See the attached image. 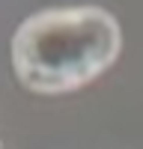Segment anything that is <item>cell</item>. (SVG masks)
I'll return each mask as SVG.
<instances>
[{
  "instance_id": "obj_1",
  "label": "cell",
  "mask_w": 143,
  "mask_h": 149,
  "mask_svg": "<svg viewBox=\"0 0 143 149\" xmlns=\"http://www.w3.org/2000/svg\"><path fill=\"white\" fill-rule=\"evenodd\" d=\"M116 51L119 27L104 9H51L18 27L12 66L30 90L63 93L101 74Z\"/></svg>"
}]
</instances>
